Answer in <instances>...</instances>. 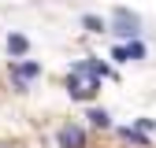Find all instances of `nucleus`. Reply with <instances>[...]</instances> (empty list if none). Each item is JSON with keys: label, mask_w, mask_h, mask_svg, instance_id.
<instances>
[{"label": "nucleus", "mask_w": 156, "mask_h": 148, "mask_svg": "<svg viewBox=\"0 0 156 148\" xmlns=\"http://www.w3.org/2000/svg\"><path fill=\"white\" fill-rule=\"evenodd\" d=\"M82 26H86L89 33H104V30H108V22H104V18H97V15H82Z\"/></svg>", "instance_id": "obj_7"}, {"label": "nucleus", "mask_w": 156, "mask_h": 148, "mask_svg": "<svg viewBox=\"0 0 156 148\" xmlns=\"http://www.w3.org/2000/svg\"><path fill=\"white\" fill-rule=\"evenodd\" d=\"M97 89H101V82L89 78V74H78V70H71V74H67V92H71L74 100H89Z\"/></svg>", "instance_id": "obj_1"}, {"label": "nucleus", "mask_w": 156, "mask_h": 148, "mask_svg": "<svg viewBox=\"0 0 156 148\" xmlns=\"http://www.w3.org/2000/svg\"><path fill=\"white\" fill-rule=\"evenodd\" d=\"M138 26H141V18L134 11H126V8L115 11V33L119 37H138Z\"/></svg>", "instance_id": "obj_3"}, {"label": "nucleus", "mask_w": 156, "mask_h": 148, "mask_svg": "<svg viewBox=\"0 0 156 148\" xmlns=\"http://www.w3.org/2000/svg\"><path fill=\"white\" fill-rule=\"evenodd\" d=\"M126 48V59H141V56H145V48L138 45V41H130V45H123Z\"/></svg>", "instance_id": "obj_9"}, {"label": "nucleus", "mask_w": 156, "mask_h": 148, "mask_svg": "<svg viewBox=\"0 0 156 148\" xmlns=\"http://www.w3.org/2000/svg\"><path fill=\"white\" fill-rule=\"evenodd\" d=\"M8 48H11V56H26V48H30V41H26L23 33H11V37H8Z\"/></svg>", "instance_id": "obj_6"}, {"label": "nucleus", "mask_w": 156, "mask_h": 148, "mask_svg": "<svg viewBox=\"0 0 156 148\" xmlns=\"http://www.w3.org/2000/svg\"><path fill=\"white\" fill-rule=\"evenodd\" d=\"M56 144L60 148H86V130L67 122V126H60V133H56Z\"/></svg>", "instance_id": "obj_2"}, {"label": "nucleus", "mask_w": 156, "mask_h": 148, "mask_svg": "<svg viewBox=\"0 0 156 148\" xmlns=\"http://www.w3.org/2000/svg\"><path fill=\"white\" fill-rule=\"evenodd\" d=\"M119 137H123V141H134L138 148H149V137L141 133V130H134V126H123V130H119Z\"/></svg>", "instance_id": "obj_5"}, {"label": "nucleus", "mask_w": 156, "mask_h": 148, "mask_svg": "<svg viewBox=\"0 0 156 148\" xmlns=\"http://www.w3.org/2000/svg\"><path fill=\"white\" fill-rule=\"evenodd\" d=\"M89 122H93V126H101V130L112 126V119H108V111H104V107H93V111H89Z\"/></svg>", "instance_id": "obj_8"}, {"label": "nucleus", "mask_w": 156, "mask_h": 148, "mask_svg": "<svg viewBox=\"0 0 156 148\" xmlns=\"http://www.w3.org/2000/svg\"><path fill=\"white\" fill-rule=\"evenodd\" d=\"M0 148H8V144H0Z\"/></svg>", "instance_id": "obj_10"}, {"label": "nucleus", "mask_w": 156, "mask_h": 148, "mask_svg": "<svg viewBox=\"0 0 156 148\" xmlns=\"http://www.w3.org/2000/svg\"><path fill=\"white\" fill-rule=\"evenodd\" d=\"M37 74H41V63H11V78L19 85H26L30 78H37Z\"/></svg>", "instance_id": "obj_4"}]
</instances>
